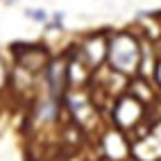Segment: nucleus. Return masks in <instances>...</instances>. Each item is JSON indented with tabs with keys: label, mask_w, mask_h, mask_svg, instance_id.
I'll return each mask as SVG.
<instances>
[{
	"label": "nucleus",
	"mask_w": 161,
	"mask_h": 161,
	"mask_svg": "<svg viewBox=\"0 0 161 161\" xmlns=\"http://www.w3.org/2000/svg\"><path fill=\"white\" fill-rule=\"evenodd\" d=\"M141 59V48L138 41L130 32H116L109 41V61L116 70L120 73H134Z\"/></svg>",
	"instance_id": "1"
},
{
	"label": "nucleus",
	"mask_w": 161,
	"mask_h": 161,
	"mask_svg": "<svg viewBox=\"0 0 161 161\" xmlns=\"http://www.w3.org/2000/svg\"><path fill=\"white\" fill-rule=\"evenodd\" d=\"M141 116H143V104L134 95H125L114 107V120L118 127H132Z\"/></svg>",
	"instance_id": "2"
},
{
	"label": "nucleus",
	"mask_w": 161,
	"mask_h": 161,
	"mask_svg": "<svg viewBox=\"0 0 161 161\" xmlns=\"http://www.w3.org/2000/svg\"><path fill=\"white\" fill-rule=\"evenodd\" d=\"M104 152H107L109 159L120 161V159H125L127 154H130V143L123 138V134L109 132V134L104 136Z\"/></svg>",
	"instance_id": "3"
},
{
	"label": "nucleus",
	"mask_w": 161,
	"mask_h": 161,
	"mask_svg": "<svg viewBox=\"0 0 161 161\" xmlns=\"http://www.w3.org/2000/svg\"><path fill=\"white\" fill-rule=\"evenodd\" d=\"M20 64L30 70H36V68H43L46 64V52L41 48H25L23 50V57H20Z\"/></svg>",
	"instance_id": "4"
},
{
	"label": "nucleus",
	"mask_w": 161,
	"mask_h": 161,
	"mask_svg": "<svg viewBox=\"0 0 161 161\" xmlns=\"http://www.w3.org/2000/svg\"><path fill=\"white\" fill-rule=\"evenodd\" d=\"M64 68H66V66H64L61 61H55V64H50V66H48V77H50V93L55 95V98H57V95L61 93V86H64V82H66V80H64Z\"/></svg>",
	"instance_id": "5"
},
{
	"label": "nucleus",
	"mask_w": 161,
	"mask_h": 161,
	"mask_svg": "<svg viewBox=\"0 0 161 161\" xmlns=\"http://www.w3.org/2000/svg\"><path fill=\"white\" fill-rule=\"evenodd\" d=\"M27 16L39 20V23H43V20H48V14L43 12V9H27Z\"/></svg>",
	"instance_id": "6"
},
{
	"label": "nucleus",
	"mask_w": 161,
	"mask_h": 161,
	"mask_svg": "<svg viewBox=\"0 0 161 161\" xmlns=\"http://www.w3.org/2000/svg\"><path fill=\"white\" fill-rule=\"evenodd\" d=\"M5 80H7V70H5V64H3V59H0V89L5 86Z\"/></svg>",
	"instance_id": "7"
},
{
	"label": "nucleus",
	"mask_w": 161,
	"mask_h": 161,
	"mask_svg": "<svg viewBox=\"0 0 161 161\" xmlns=\"http://www.w3.org/2000/svg\"><path fill=\"white\" fill-rule=\"evenodd\" d=\"M157 80H159V84H161V64H159V68H157Z\"/></svg>",
	"instance_id": "8"
}]
</instances>
